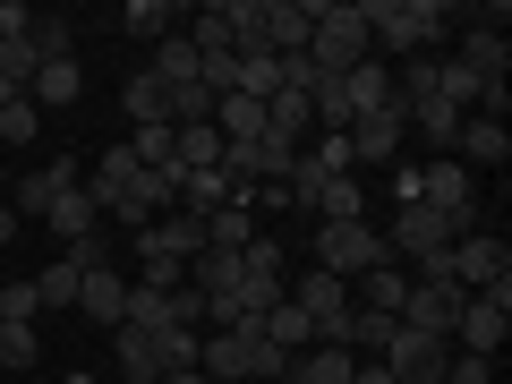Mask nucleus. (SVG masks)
<instances>
[{
	"label": "nucleus",
	"mask_w": 512,
	"mask_h": 384,
	"mask_svg": "<svg viewBox=\"0 0 512 384\" xmlns=\"http://www.w3.org/2000/svg\"><path fill=\"white\" fill-rule=\"evenodd\" d=\"M444 384H495V359H461V350H453V367H444Z\"/></svg>",
	"instance_id": "e433bc0d"
},
{
	"label": "nucleus",
	"mask_w": 512,
	"mask_h": 384,
	"mask_svg": "<svg viewBox=\"0 0 512 384\" xmlns=\"http://www.w3.org/2000/svg\"><path fill=\"white\" fill-rule=\"evenodd\" d=\"M77 274H86L77 256H52V265L35 274V299H43V308H77Z\"/></svg>",
	"instance_id": "cd10ccee"
},
{
	"label": "nucleus",
	"mask_w": 512,
	"mask_h": 384,
	"mask_svg": "<svg viewBox=\"0 0 512 384\" xmlns=\"http://www.w3.org/2000/svg\"><path fill=\"white\" fill-rule=\"evenodd\" d=\"M26 103H35V111L86 103V69H77V60H35V77H26Z\"/></svg>",
	"instance_id": "f3484780"
},
{
	"label": "nucleus",
	"mask_w": 512,
	"mask_h": 384,
	"mask_svg": "<svg viewBox=\"0 0 512 384\" xmlns=\"http://www.w3.org/2000/svg\"><path fill=\"white\" fill-rule=\"evenodd\" d=\"M461 69H470L487 94H504V69H512V43H504V26H470V35H461Z\"/></svg>",
	"instance_id": "ddd939ff"
},
{
	"label": "nucleus",
	"mask_w": 512,
	"mask_h": 384,
	"mask_svg": "<svg viewBox=\"0 0 512 384\" xmlns=\"http://www.w3.org/2000/svg\"><path fill=\"white\" fill-rule=\"evenodd\" d=\"M111 359H120V376H128V384H163V333L120 325V333H111Z\"/></svg>",
	"instance_id": "dca6fc26"
},
{
	"label": "nucleus",
	"mask_w": 512,
	"mask_h": 384,
	"mask_svg": "<svg viewBox=\"0 0 512 384\" xmlns=\"http://www.w3.org/2000/svg\"><path fill=\"white\" fill-rule=\"evenodd\" d=\"M393 325H402V316H367V308H350V350H384V342H393Z\"/></svg>",
	"instance_id": "72a5a7b5"
},
{
	"label": "nucleus",
	"mask_w": 512,
	"mask_h": 384,
	"mask_svg": "<svg viewBox=\"0 0 512 384\" xmlns=\"http://www.w3.org/2000/svg\"><path fill=\"white\" fill-rule=\"evenodd\" d=\"M402 299H410V274L393 265V256H384L376 274H359V282H350V308H367V316H402Z\"/></svg>",
	"instance_id": "a211bd4d"
},
{
	"label": "nucleus",
	"mask_w": 512,
	"mask_h": 384,
	"mask_svg": "<svg viewBox=\"0 0 512 384\" xmlns=\"http://www.w3.org/2000/svg\"><path fill=\"white\" fill-rule=\"evenodd\" d=\"M197 367L214 384H274L291 359L265 342V325H231V333H205V342H197Z\"/></svg>",
	"instance_id": "f257e3e1"
},
{
	"label": "nucleus",
	"mask_w": 512,
	"mask_h": 384,
	"mask_svg": "<svg viewBox=\"0 0 512 384\" xmlns=\"http://www.w3.org/2000/svg\"><path fill=\"white\" fill-rule=\"evenodd\" d=\"M453 154H461V171H470V163H512V137H504V120L470 111V120H461V137H453Z\"/></svg>",
	"instance_id": "aec40b11"
},
{
	"label": "nucleus",
	"mask_w": 512,
	"mask_h": 384,
	"mask_svg": "<svg viewBox=\"0 0 512 384\" xmlns=\"http://www.w3.org/2000/svg\"><path fill=\"white\" fill-rule=\"evenodd\" d=\"M308 35H316V0H265V52H308Z\"/></svg>",
	"instance_id": "2eb2a0df"
},
{
	"label": "nucleus",
	"mask_w": 512,
	"mask_h": 384,
	"mask_svg": "<svg viewBox=\"0 0 512 384\" xmlns=\"http://www.w3.org/2000/svg\"><path fill=\"white\" fill-rule=\"evenodd\" d=\"M402 205H436V214H453V222H478V188H470V171H461L453 154H436L427 171H402Z\"/></svg>",
	"instance_id": "39448f33"
},
{
	"label": "nucleus",
	"mask_w": 512,
	"mask_h": 384,
	"mask_svg": "<svg viewBox=\"0 0 512 384\" xmlns=\"http://www.w3.org/2000/svg\"><path fill=\"white\" fill-rule=\"evenodd\" d=\"M367 43H384V52H410V60H436V43H444V9H436V0H367Z\"/></svg>",
	"instance_id": "7ed1b4c3"
},
{
	"label": "nucleus",
	"mask_w": 512,
	"mask_h": 384,
	"mask_svg": "<svg viewBox=\"0 0 512 384\" xmlns=\"http://www.w3.org/2000/svg\"><path fill=\"white\" fill-rule=\"evenodd\" d=\"M69 384H94V376H69Z\"/></svg>",
	"instance_id": "a19ab883"
},
{
	"label": "nucleus",
	"mask_w": 512,
	"mask_h": 384,
	"mask_svg": "<svg viewBox=\"0 0 512 384\" xmlns=\"http://www.w3.org/2000/svg\"><path fill=\"white\" fill-rule=\"evenodd\" d=\"M35 137H43V111H35V103H26V94H18V103L0 111V146H18V154H26V146H35Z\"/></svg>",
	"instance_id": "7c9ffc66"
},
{
	"label": "nucleus",
	"mask_w": 512,
	"mask_h": 384,
	"mask_svg": "<svg viewBox=\"0 0 512 384\" xmlns=\"http://www.w3.org/2000/svg\"><path fill=\"white\" fill-rule=\"evenodd\" d=\"M26 18H35V9H18V0H0V52H18V43H26Z\"/></svg>",
	"instance_id": "c9c22d12"
},
{
	"label": "nucleus",
	"mask_w": 512,
	"mask_h": 384,
	"mask_svg": "<svg viewBox=\"0 0 512 384\" xmlns=\"http://www.w3.org/2000/svg\"><path fill=\"white\" fill-rule=\"evenodd\" d=\"M444 274L461 282V291H504L512 282V248L495 231H461L453 239V265H444Z\"/></svg>",
	"instance_id": "1a4fd4ad"
},
{
	"label": "nucleus",
	"mask_w": 512,
	"mask_h": 384,
	"mask_svg": "<svg viewBox=\"0 0 512 384\" xmlns=\"http://www.w3.org/2000/svg\"><path fill=\"white\" fill-rule=\"evenodd\" d=\"M231 94H248V103H274V94H282V52H265V43H256V52H239Z\"/></svg>",
	"instance_id": "393cba45"
},
{
	"label": "nucleus",
	"mask_w": 512,
	"mask_h": 384,
	"mask_svg": "<svg viewBox=\"0 0 512 384\" xmlns=\"http://www.w3.org/2000/svg\"><path fill=\"white\" fill-rule=\"evenodd\" d=\"M376 367H384L393 384H444V367H453V342L393 325V342H384V359H376Z\"/></svg>",
	"instance_id": "6e6552de"
},
{
	"label": "nucleus",
	"mask_w": 512,
	"mask_h": 384,
	"mask_svg": "<svg viewBox=\"0 0 512 384\" xmlns=\"http://www.w3.org/2000/svg\"><path fill=\"white\" fill-rule=\"evenodd\" d=\"M35 325H0V367H35Z\"/></svg>",
	"instance_id": "f704fd0d"
},
{
	"label": "nucleus",
	"mask_w": 512,
	"mask_h": 384,
	"mask_svg": "<svg viewBox=\"0 0 512 384\" xmlns=\"http://www.w3.org/2000/svg\"><path fill=\"white\" fill-rule=\"evenodd\" d=\"M350 367H359V350H342V342H308L291 367H282V376H291V384H350Z\"/></svg>",
	"instance_id": "6ab92c4d"
},
{
	"label": "nucleus",
	"mask_w": 512,
	"mask_h": 384,
	"mask_svg": "<svg viewBox=\"0 0 512 384\" xmlns=\"http://www.w3.org/2000/svg\"><path fill=\"white\" fill-rule=\"evenodd\" d=\"M308 214H316V222H367V188H359V171L325 180V188L308 197Z\"/></svg>",
	"instance_id": "b1692460"
},
{
	"label": "nucleus",
	"mask_w": 512,
	"mask_h": 384,
	"mask_svg": "<svg viewBox=\"0 0 512 384\" xmlns=\"http://www.w3.org/2000/svg\"><path fill=\"white\" fill-rule=\"evenodd\" d=\"M342 137H350V163H393L402 137H410V120H402V103H393V111H359Z\"/></svg>",
	"instance_id": "9b49d317"
},
{
	"label": "nucleus",
	"mask_w": 512,
	"mask_h": 384,
	"mask_svg": "<svg viewBox=\"0 0 512 384\" xmlns=\"http://www.w3.org/2000/svg\"><path fill=\"white\" fill-rule=\"evenodd\" d=\"M9 239H18V214H9V205H0V248H9Z\"/></svg>",
	"instance_id": "ea45409f"
},
{
	"label": "nucleus",
	"mask_w": 512,
	"mask_h": 384,
	"mask_svg": "<svg viewBox=\"0 0 512 384\" xmlns=\"http://www.w3.org/2000/svg\"><path fill=\"white\" fill-rule=\"evenodd\" d=\"M256 325H265V342H274V350H282V359H299V350H308V342H316V325H308V316H299V299H291V291H282V299H274V308L256 316Z\"/></svg>",
	"instance_id": "412c9836"
},
{
	"label": "nucleus",
	"mask_w": 512,
	"mask_h": 384,
	"mask_svg": "<svg viewBox=\"0 0 512 384\" xmlns=\"http://www.w3.org/2000/svg\"><path fill=\"white\" fill-rule=\"evenodd\" d=\"M342 94H350V120H359V111H393V69H384V60L367 52L359 69L342 77Z\"/></svg>",
	"instance_id": "4be33fe9"
},
{
	"label": "nucleus",
	"mask_w": 512,
	"mask_h": 384,
	"mask_svg": "<svg viewBox=\"0 0 512 384\" xmlns=\"http://www.w3.org/2000/svg\"><path fill=\"white\" fill-rule=\"evenodd\" d=\"M461 282L453 274H410V299H402V325L410 333H436V342H453V325H461Z\"/></svg>",
	"instance_id": "0eeeda50"
},
{
	"label": "nucleus",
	"mask_w": 512,
	"mask_h": 384,
	"mask_svg": "<svg viewBox=\"0 0 512 384\" xmlns=\"http://www.w3.org/2000/svg\"><path fill=\"white\" fill-rule=\"evenodd\" d=\"M120 26H128V35H146V43H163L171 35V9H163V0H128Z\"/></svg>",
	"instance_id": "2f4dec72"
},
{
	"label": "nucleus",
	"mask_w": 512,
	"mask_h": 384,
	"mask_svg": "<svg viewBox=\"0 0 512 384\" xmlns=\"http://www.w3.org/2000/svg\"><path fill=\"white\" fill-rule=\"evenodd\" d=\"M137 265H146V282H137V291H180V282H188V265H180V256L146 248V239H137Z\"/></svg>",
	"instance_id": "c756f323"
},
{
	"label": "nucleus",
	"mask_w": 512,
	"mask_h": 384,
	"mask_svg": "<svg viewBox=\"0 0 512 384\" xmlns=\"http://www.w3.org/2000/svg\"><path fill=\"white\" fill-rule=\"evenodd\" d=\"M350 384H393V376H384V367H350Z\"/></svg>",
	"instance_id": "58836bf2"
},
{
	"label": "nucleus",
	"mask_w": 512,
	"mask_h": 384,
	"mask_svg": "<svg viewBox=\"0 0 512 384\" xmlns=\"http://www.w3.org/2000/svg\"><path fill=\"white\" fill-rule=\"evenodd\" d=\"M359 60H367V0H316L308 69H316V77H350Z\"/></svg>",
	"instance_id": "f03ea898"
},
{
	"label": "nucleus",
	"mask_w": 512,
	"mask_h": 384,
	"mask_svg": "<svg viewBox=\"0 0 512 384\" xmlns=\"http://www.w3.org/2000/svg\"><path fill=\"white\" fill-rule=\"evenodd\" d=\"M77 316L103 325V333H120L128 325V282L111 274V265H86V274H77Z\"/></svg>",
	"instance_id": "f8f14e48"
},
{
	"label": "nucleus",
	"mask_w": 512,
	"mask_h": 384,
	"mask_svg": "<svg viewBox=\"0 0 512 384\" xmlns=\"http://www.w3.org/2000/svg\"><path fill=\"white\" fill-rule=\"evenodd\" d=\"M120 103H128V120H137V128H154V120H171V94H163V86H154V77H146V69L128 77V94H120Z\"/></svg>",
	"instance_id": "c85d7f7f"
},
{
	"label": "nucleus",
	"mask_w": 512,
	"mask_h": 384,
	"mask_svg": "<svg viewBox=\"0 0 512 384\" xmlns=\"http://www.w3.org/2000/svg\"><path fill=\"white\" fill-rule=\"evenodd\" d=\"M384 265V231L376 222H316V274L333 282H359Z\"/></svg>",
	"instance_id": "20e7f679"
},
{
	"label": "nucleus",
	"mask_w": 512,
	"mask_h": 384,
	"mask_svg": "<svg viewBox=\"0 0 512 384\" xmlns=\"http://www.w3.org/2000/svg\"><path fill=\"white\" fill-rule=\"evenodd\" d=\"M35 316H43L35 282H0V325H35Z\"/></svg>",
	"instance_id": "473e14b6"
},
{
	"label": "nucleus",
	"mask_w": 512,
	"mask_h": 384,
	"mask_svg": "<svg viewBox=\"0 0 512 384\" xmlns=\"http://www.w3.org/2000/svg\"><path fill=\"white\" fill-rule=\"evenodd\" d=\"M291 299H299V316L316 325V342H342L350 350V282H333V274H316V265H308Z\"/></svg>",
	"instance_id": "9d476101"
},
{
	"label": "nucleus",
	"mask_w": 512,
	"mask_h": 384,
	"mask_svg": "<svg viewBox=\"0 0 512 384\" xmlns=\"http://www.w3.org/2000/svg\"><path fill=\"white\" fill-rule=\"evenodd\" d=\"M154 86H163V94H180V86H197V43H188V35H163V43H154Z\"/></svg>",
	"instance_id": "a878e982"
},
{
	"label": "nucleus",
	"mask_w": 512,
	"mask_h": 384,
	"mask_svg": "<svg viewBox=\"0 0 512 384\" xmlns=\"http://www.w3.org/2000/svg\"><path fill=\"white\" fill-rule=\"evenodd\" d=\"M26 52L35 60H77V26L69 18H26Z\"/></svg>",
	"instance_id": "bb28decb"
},
{
	"label": "nucleus",
	"mask_w": 512,
	"mask_h": 384,
	"mask_svg": "<svg viewBox=\"0 0 512 384\" xmlns=\"http://www.w3.org/2000/svg\"><path fill=\"white\" fill-rule=\"evenodd\" d=\"M18 94H26V86H18V77H9V69H0V111H9V103H18Z\"/></svg>",
	"instance_id": "4c0bfd02"
},
{
	"label": "nucleus",
	"mask_w": 512,
	"mask_h": 384,
	"mask_svg": "<svg viewBox=\"0 0 512 384\" xmlns=\"http://www.w3.org/2000/svg\"><path fill=\"white\" fill-rule=\"evenodd\" d=\"M77 163H86V154H77ZM77 163H35V171H26V180H18V205H9V214H52V205L69 197L77 180H86V171H77Z\"/></svg>",
	"instance_id": "4468645a"
},
{
	"label": "nucleus",
	"mask_w": 512,
	"mask_h": 384,
	"mask_svg": "<svg viewBox=\"0 0 512 384\" xmlns=\"http://www.w3.org/2000/svg\"><path fill=\"white\" fill-rule=\"evenodd\" d=\"M504 333H512V282H504V291H470V299H461V325H453L461 359H495Z\"/></svg>",
	"instance_id": "423d86ee"
},
{
	"label": "nucleus",
	"mask_w": 512,
	"mask_h": 384,
	"mask_svg": "<svg viewBox=\"0 0 512 384\" xmlns=\"http://www.w3.org/2000/svg\"><path fill=\"white\" fill-rule=\"evenodd\" d=\"M43 222H52V239H60V248H77V239H94L103 205H94V197H86V180H77V188H69V197H60L52 214H43Z\"/></svg>",
	"instance_id": "5701e85b"
}]
</instances>
